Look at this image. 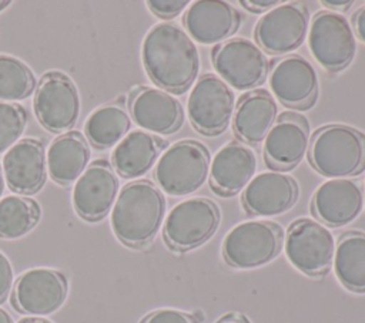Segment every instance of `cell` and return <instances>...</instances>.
Returning a JSON list of instances; mask_svg holds the SVG:
<instances>
[{
    "instance_id": "obj_1",
    "label": "cell",
    "mask_w": 365,
    "mask_h": 323,
    "mask_svg": "<svg viewBox=\"0 0 365 323\" xmlns=\"http://www.w3.org/2000/svg\"><path fill=\"white\" fill-rule=\"evenodd\" d=\"M141 58L151 81L174 94H181L192 85L201 64L191 37L170 23L157 24L147 33Z\"/></svg>"
},
{
    "instance_id": "obj_2",
    "label": "cell",
    "mask_w": 365,
    "mask_h": 323,
    "mask_svg": "<svg viewBox=\"0 0 365 323\" xmlns=\"http://www.w3.org/2000/svg\"><path fill=\"white\" fill-rule=\"evenodd\" d=\"M167 202L161 189L151 181L127 184L118 194L111 212V228L120 242L143 248L157 235Z\"/></svg>"
},
{
    "instance_id": "obj_3",
    "label": "cell",
    "mask_w": 365,
    "mask_h": 323,
    "mask_svg": "<svg viewBox=\"0 0 365 323\" xmlns=\"http://www.w3.org/2000/svg\"><path fill=\"white\" fill-rule=\"evenodd\" d=\"M309 162L321 175L346 179L365 169V135L348 125H327L309 142Z\"/></svg>"
},
{
    "instance_id": "obj_4",
    "label": "cell",
    "mask_w": 365,
    "mask_h": 323,
    "mask_svg": "<svg viewBox=\"0 0 365 323\" xmlns=\"http://www.w3.org/2000/svg\"><path fill=\"white\" fill-rule=\"evenodd\" d=\"M210 152L197 141H178L170 145L154 168L160 189L171 196H184L200 189L208 178Z\"/></svg>"
},
{
    "instance_id": "obj_5",
    "label": "cell",
    "mask_w": 365,
    "mask_h": 323,
    "mask_svg": "<svg viewBox=\"0 0 365 323\" xmlns=\"http://www.w3.org/2000/svg\"><path fill=\"white\" fill-rule=\"evenodd\" d=\"M284 233L269 221H248L232 228L224 242L222 255L228 265L251 269L272 260L281 250Z\"/></svg>"
},
{
    "instance_id": "obj_6",
    "label": "cell",
    "mask_w": 365,
    "mask_h": 323,
    "mask_svg": "<svg viewBox=\"0 0 365 323\" xmlns=\"http://www.w3.org/2000/svg\"><path fill=\"white\" fill-rule=\"evenodd\" d=\"M220 223V209L208 198L177 203L165 218L164 239L174 250H188L208 240Z\"/></svg>"
},
{
    "instance_id": "obj_7",
    "label": "cell",
    "mask_w": 365,
    "mask_h": 323,
    "mask_svg": "<svg viewBox=\"0 0 365 323\" xmlns=\"http://www.w3.org/2000/svg\"><path fill=\"white\" fill-rule=\"evenodd\" d=\"M33 108L40 124L50 132H66L80 117V95L76 84L60 71L46 73L33 100Z\"/></svg>"
},
{
    "instance_id": "obj_8",
    "label": "cell",
    "mask_w": 365,
    "mask_h": 323,
    "mask_svg": "<svg viewBox=\"0 0 365 323\" xmlns=\"http://www.w3.org/2000/svg\"><path fill=\"white\" fill-rule=\"evenodd\" d=\"M308 31V46L318 64L332 73L351 64L356 40L348 18L335 11H321L312 18Z\"/></svg>"
},
{
    "instance_id": "obj_9",
    "label": "cell",
    "mask_w": 365,
    "mask_h": 323,
    "mask_svg": "<svg viewBox=\"0 0 365 323\" xmlns=\"http://www.w3.org/2000/svg\"><path fill=\"white\" fill-rule=\"evenodd\" d=\"M212 64L230 87L251 90L267 78L269 64L262 48L247 38H230L212 48Z\"/></svg>"
},
{
    "instance_id": "obj_10",
    "label": "cell",
    "mask_w": 365,
    "mask_h": 323,
    "mask_svg": "<svg viewBox=\"0 0 365 323\" xmlns=\"http://www.w3.org/2000/svg\"><path fill=\"white\" fill-rule=\"evenodd\" d=\"M285 253L289 262L309 276L328 272L335 253L331 231L314 219H298L287 232Z\"/></svg>"
},
{
    "instance_id": "obj_11",
    "label": "cell",
    "mask_w": 365,
    "mask_h": 323,
    "mask_svg": "<svg viewBox=\"0 0 365 323\" xmlns=\"http://www.w3.org/2000/svg\"><path fill=\"white\" fill-rule=\"evenodd\" d=\"M188 117L192 127L204 135L222 132L235 110V97L230 85L218 75L200 77L188 97Z\"/></svg>"
},
{
    "instance_id": "obj_12",
    "label": "cell",
    "mask_w": 365,
    "mask_h": 323,
    "mask_svg": "<svg viewBox=\"0 0 365 323\" xmlns=\"http://www.w3.org/2000/svg\"><path fill=\"white\" fill-rule=\"evenodd\" d=\"M67 292V277L60 270L34 268L21 273L16 280L11 305L19 313L41 317L58 310Z\"/></svg>"
},
{
    "instance_id": "obj_13",
    "label": "cell",
    "mask_w": 365,
    "mask_h": 323,
    "mask_svg": "<svg viewBox=\"0 0 365 323\" xmlns=\"http://www.w3.org/2000/svg\"><path fill=\"white\" fill-rule=\"evenodd\" d=\"M309 14L304 4H278L255 26V40L262 51L285 54L297 50L307 37Z\"/></svg>"
},
{
    "instance_id": "obj_14",
    "label": "cell",
    "mask_w": 365,
    "mask_h": 323,
    "mask_svg": "<svg viewBox=\"0 0 365 323\" xmlns=\"http://www.w3.org/2000/svg\"><path fill=\"white\" fill-rule=\"evenodd\" d=\"M120 181L114 168L104 159L91 162L76 181L73 206L80 218L97 222L107 216L117 201Z\"/></svg>"
},
{
    "instance_id": "obj_15",
    "label": "cell",
    "mask_w": 365,
    "mask_h": 323,
    "mask_svg": "<svg viewBox=\"0 0 365 323\" xmlns=\"http://www.w3.org/2000/svg\"><path fill=\"white\" fill-rule=\"evenodd\" d=\"M269 87L288 108L307 110L318 94V75L314 65L298 54L274 61L269 70Z\"/></svg>"
},
{
    "instance_id": "obj_16",
    "label": "cell",
    "mask_w": 365,
    "mask_h": 323,
    "mask_svg": "<svg viewBox=\"0 0 365 323\" xmlns=\"http://www.w3.org/2000/svg\"><path fill=\"white\" fill-rule=\"evenodd\" d=\"M309 148V127L305 117L284 112L275 121L264 142V159L275 169L297 166Z\"/></svg>"
},
{
    "instance_id": "obj_17",
    "label": "cell",
    "mask_w": 365,
    "mask_h": 323,
    "mask_svg": "<svg viewBox=\"0 0 365 323\" xmlns=\"http://www.w3.org/2000/svg\"><path fill=\"white\" fill-rule=\"evenodd\" d=\"M3 175L7 186L21 195L41 189L47 178V157L40 139L24 138L16 142L3 158Z\"/></svg>"
},
{
    "instance_id": "obj_18",
    "label": "cell",
    "mask_w": 365,
    "mask_h": 323,
    "mask_svg": "<svg viewBox=\"0 0 365 323\" xmlns=\"http://www.w3.org/2000/svg\"><path fill=\"white\" fill-rule=\"evenodd\" d=\"M128 108L135 124L154 134H173L182 124L180 101L160 88H135L130 94Z\"/></svg>"
},
{
    "instance_id": "obj_19",
    "label": "cell",
    "mask_w": 365,
    "mask_h": 323,
    "mask_svg": "<svg viewBox=\"0 0 365 323\" xmlns=\"http://www.w3.org/2000/svg\"><path fill=\"white\" fill-rule=\"evenodd\" d=\"M311 206L325 225L345 226L362 212L364 191L352 179H329L315 191Z\"/></svg>"
},
{
    "instance_id": "obj_20",
    "label": "cell",
    "mask_w": 365,
    "mask_h": 323,
    "mask_svg": "<svg viewBox=\"0 0 365 323\" xmlns=\"http://www.w3.org/2000/svg\"><path fill=\"white\" fill-rule=\"evenodd\" d=\"M298 199L294 178L281 172H262L242 192V205L251 215L274 216L287 212Z\"/></svg>"
},
{
    "instance_id": "obj_21",
    "label": "cell",
    "mask_w": 365,
    "mask_h": 323,
    "mask_svg": "<svg viewBox=\"0 0 365 323\" xmlns=\"http://www.w3.org/2000/svg\"><path fill=\"white\" fill-rule=\"evenodd\" d=\"M184 26L191 40L214 44L231 37L240 27L241 16L227 1H194L184 14Z\"/></svg>"
},
{
    "instance_id": "obj_22",
    "label": "cell",
    "mask_w": 365,
    "mask_h": 323,
    "mask_svg": "<svg viewBox=\"0 0 365 323\" xmlns=\"http://www.w3.org/2000/svg\"><path fill=\"white\" fill-rule=\"evenodd\" d=\"M255 169V152L242 142L231 141L214 155L210 166V184L218 195L231 196L250 184Z\"/></svg>"
},
{
    "instance_id": "obj_23",
    "label": "cell",
    "mask_w": 365,
    "mask_h": 323,
    "mask_svg": "<svg viewBox=\"0 0 365 323\" xmlns=\"http://www.w3.org/2000/svg\"><path fill=\"white\" fill-rule=\"evenodd\" d=\"M277 115L274 97L265 90H254L240 97L234 110L232 129L241 141L258 144L268 135Z\"/></svg>"
},
{
    "instance_id": "obj_24",
    "label": "cell",
    "mask_w": 365,
    "mask_h": 323,
    "mask_svg": "<svg viewBox=\"0 0 365 323\" xmlns=\"http://www.w3.org/2000/svg\"><path fill=\"white\" fill-rule=\"evenodd\" d=\"M46 157L51 179L63 186H68L88 166L90 148L78 131H68L58 135L50 144Z\"/></svg>"
},
{
    "instance_id": "obj_25",
    "label": "cell",
    "mask_w": 365,
    "mask_h": 323,
    "mask_svg": "<svg viewBox=\"0 0 365 323\" xmlns=\"http://www.w3.org/2000/svg\"><path fill=\"white\" fill-rule=\"evenodd\" d=\"M165 142L143 129L128 132L114 148L111 161L114 171L123 178H138L148 172Z\"/></svg>"
},
{
    "instance_id": "obj_26",
    "label": "cell",
    "mask_w": 365,
    "mask_h": 323,
    "mask_svg": "<svg viewBox=\"0 0 365 323\" xmlns=\"http://www.w3.org/2000/svg\"><path fill=\"white\" fill-rule=\"evenodd\" d=\"M338 280L352 292H365V233L348 232L341 236L334 253Z\"/></svg>"
},
{
    "instance_id": "obj_27",
    "label": "cell",
    "mask_w": 365,
    "mask_h": 323,
    "mask_svg": "<svg viewBox=\"0 0 365 323\" xmlns=\"http://www.w3.org/2000/svg\"><path fill=\"white\" fill-rule=\"evenodd\" d=\"M130 127L131 118L123 107L104 105L88 115L84 134L94 148L107 149L117 145L127 135Z\"/></svg>"
},
{
    "instance_id": "obj_28",
    "label": "cell",
    "mask_w": 365,
    "mask_h": 323,
    "mask_svg": "<svg viewBox=\"0 0 365 323\" xmlns=\"http://www.w3.org/2000/svg\"><path fill=\"white\" fill-rule=\"evenodd\" d=\"M41 209L34 199L10 195L0 199V238L17 239L40 221Z\"/></svg>"
},
{
    "instance_id": "obj_29",
    "label": "cell",
    "mask_w": 365,
    "mask_h": 323,
    "mask_svg": "<svg viewBox=\"0 0 365 323\" xmlns=\"http://www.w3.org/2000/svg\"><path fill=\"white\" fill-rule=\"evenodd\" d=\"M34 88L36 77L31 68L16 57L0 54V101L27 98Z\"/></svg>"
},
{
    "instance_id": "obj_30",
    "label": "cell",
    "mask_w": 365,
    "mask_h": 323,
    "mask_svg": "<svg viewBox=\"0 0 365 323\" xmlns=\"http://www.w3.org/2000/svg\"><path fill=\"white\" fill-rule=\"evenodd\" d=\"M27 118L23 105L0 101V152L10 149L21 137L27 125Z\"/></svg>"
},
{
    "instance_id": "obj_31",
    "label": "cell",
    "mask_w": 365,
    "mask_h": 323,
    "mask_svg": "<svg viewBox=\"0 0 365 323\" xmlns=\"http://www.w3.org/2000/svg\"><path fill=\"white\" fill-rule=\"evenodd\" d=\"M141 323H198V320L185 312L175 309H160L145 316Z\"/></svg>"
},
{
    "instance_id": "obj_32",
    "label": "cell",
    "mask_w": 365,
    "mask_h": 323,
    "mask_svg": "<svg viewBox=\"0 0 365 323\" xmlns=\"http://www.w3.org/2000/svg\"><path fill=\"white\" fill-rule=\"evenodd\" d=\"M148 9L160 18H173L178 16L187 6V0H150Z\"/></svg>"
},
{
    "instance_id": "obj_33",
    "label": "cell",
    "mask_w": 365,
    "mask_h": 323,
    "mask_svg": "<svg viewBox=\"0 0 365 323\" xmlns=\"http://www.w3.org/2000/svg\"><path fill=\"white\" fill-rule=\"evenodd\" d=\"M14 273L9 258L0 252V303L6 300L13 287Z\"/></svg>"
},
{
    "instance_id": "obj_34",
    "label": "cell",
    "mask_w": 365,
    "mask_h": 323,
    "mask_svg": "<svg viewBox=\"0 0 365 323\" xmlns=\"http://www.w3.org/2000/svg\"><path fill=\"white\" fill-rule=\"evenodd\" d=\"M245 9L251 10V11H255V13H259V11H265L268 10L269 7L272 6H277L279 4V1H275V0H242L240 1Z\"/></svg>"
},
{
    "instance_id": "obj_35",
    "label": "cell",
    "mask_w": 365,
    "mask_h": 323,
    "mask_svg": "<svg viewBox=\"0 0 365 323\" xmlns=\"http://www.w3.org/2000/svg\"><path fill=\"white\" fill-rule=\"evenodd\" d=\"M354 27L358 37L365 43V6L354 14Z\"/></svg>"
},
{
    "instance_id": "obj_36",
    "label": "cell",
    "mask_w": 365,
    "mask_h": 323,
    "mask_svg": "<svg viewBox=\"0 0 365 323\" xmlns=\"http://www.w3.org/2000/svg\"><path fill=\"white\" fill-rule=\"evenodd\" d=\"M321 4L331 9V10L344 11V10L349 9L354 4V1L352 0H342V1H339V0H324V1H321Z\"/></svg>"
},
{
    "instance_id": "obj_37",
    "label": "cell",
    "mask_w": 365,
    "mask_h": 323,
    "mask_svg": "<svg viewBox=\"0 0 365 323\" xmlns=\"http://www.w3.org/2000/svg\"><path fill=\"white\" fill-rule=\"evenodd\" d=\"M217 323H250V322L241 314H227L222 319H220Z\"/></svg>"
},
{
    "instance_id": "obj_38",
    "label": "cell",
    "mask_w": 365,
    "mask_h": 323,
    "mask_svg": "<svg viewBox=\"0 0 365 323\" xmlns=\"http://www.w3.org/2000/svg\"><path fill=\"white\" fill-rule=\"evenodd\" d=\"M17 323H53L51 320L46 319V317H36V316H29V317H23L20 319Z\"/></svg>"
},
{
    "instance_id": "obj_39",
    "label": "cell",
    "mask_w": 365,
    "mask_h": 323,
    "mask_svg": "<svg viewBox=\"0 0 365 323\" xmlns=\"http://www.w3.org/2000/svg\"><path fill=\"white\" fill-rule=\"evenodd\" d=\"M0 323H14L13 317L1 307H0Z\"/></svg>"
},
{
    "instance_id": "obj_40",
    "label": "cell",
    "mask_w": 365,
    "mask_h": 323,
    "mask_svg": "<svg viewBox=\"0 0 365 323\" xmlns=\"http://www.w3.org/2000/svg\"><path fill=\"white\" fill-rule=\"evenodd\" d=\"M4 185H6V181H4L3 169H1V166H0V196L3 195V191H4Z\"/></svg>"
},
{
    "instance_id": "obj_41",
    "label": "cell",
    "mask_w": 365,
    "mask_h": 323,
    "mask_svg": "<svg viewBox=\"0 0 365 323\" xmlns=\"http://www.w3.org/2000/svg\"><path fill=\"white\" fill-rule=\"evenodd\" d=\"M9 6H10V1H7V0H0V11L6 10Z\"/></svg>"
},
{
    "instance_id": "obj_42",
    "label": "cell",
    "mask_w": 365,
    "mask_h": 323,
    "mask_svg": "<svg viewBox=\"0 0 365 323\" xmlns=\"http://www.w3.org/2000/svg\"><path fill=\"white\" fill-rule=\"evenodd\" d=\"M364 201H365V199H364Z\"/></svg>"
}]
</instances>
